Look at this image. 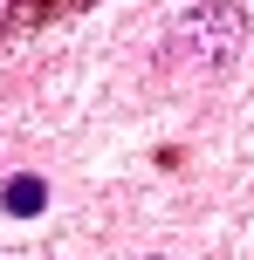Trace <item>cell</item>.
<instances>
[{"label":"cell","instance_id":"2","mask_svg":"<svg viewBox=\"0 0 254 260\" xmlns=\"http://www.w3.org/2000/svg\"><path fill=\"white\" fill-rule=\"evenodd\" d=\"M0 206H7L14 219H27V212H41V206H48V185L21 171V178H7V192H0Z\"/></svg>","mask_w":254,"mask_h":260},{"label":"cell","instance_id":"1","mask_svg":"<svg viewBox=\"0 0 254 260\" xmlns=\"http://www.w3.org/2000/svg\"><path fill=\"white\" fill-rule=\"evenodd\" d=\"M241 35H247V14L234 7V0H200V7H186L172 21L165 55H172V62H200V69H227L234 55H241Z\"/></svg>","mask_w":254,"mask_h":260},{"label":"cell","instance_id":"3","mask_svg":"<svg viewBox=\"0 0 254 260\" xmlns=\"http://www.w3.org/2000/svg\"><path fill=\"white\" fill-rule=\"evenodd\" d=\"M151 260H165V253H151Z\"/></svg>","mask_w":254,"mask_h":260}]
</instances>
